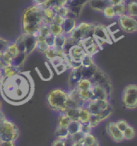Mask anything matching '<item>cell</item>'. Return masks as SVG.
<instances>
[{"mask_svg": "<svg viewBox=\"0 0 137 146\" xmlns=\"http://www.w3.org/2000/svg\"><path fill=\"white\" fill-rule=\"evenodd\" d=\"M112 7H113L116 17H120L121 15H124L127 14V7H126V5L124 3L112 5Z\"/></svg>", "mask_w": 137, "mask_h": 146, "instance_id": "obj_24", "label": "cell"}, {"mask_svg": "<svg viewBox=\"0 0 137 146\" xmlns=\"http://www.w3.org/2000/svg\"><path fill=\"white\" fill-rule=\"evenodd\" d=\"M110 3L111 5H116V4H120V3H124V0H109Z\"/></svg>", "mask_w": 137, "mask_h": 146, "instance_id": "obj_53", "label": "cell"}, {"mask_svg": "<svg viewBox=\"0 0 137 146\" xmlns=\"http://www.w3.org/2000/svg\"><path fill=\"white\" fill-rule=\"evenodd\" d=\"M106 131L115 142H121L124 140L123 132L117 127L116 122H109L106 127Z\"/></svg>", "mask_w": 137, "mask_h": 146, "instance_id": "obj_9", "label": "cell"}, {"mask_svg": "<svg viewBox=\"0 0 137 146\" xmlns=\"http://www.w3.org/2000/svg\"><path fill=\"white\" fill-rule=\"evenodd\" d=\"M49 48H50V47L48 46V44L46 43L45 40L44 41H37V47H36V49L40 53H45Z\"/></svg>", "mask_w": 137, "mask_h": 146, "instance_id": "obj_38", "label": "cell"}, {"mask_svg": "<svg viewBox=\"0 0 137 146\" xmlns=\"http://www.w3.org/2000/svg\"><path fill=\"white\" fill-rule=\"evenodd\" d=\"M0 146H15V141H3L0 144Z\"/></svg>", "mask_w": 137, "mask_h": 146, "instance_id": "obj_51", "label": "cell"}, {"mask_svg": "<svg viewBox=\"0 0 137 146\" xmlns=\"http://www.w3.org/2000/svg\"><path fill=\"white\" fill-rule=\"evenodd\" d=\"M55 136L56 138H60V139H67V138L70 137L67 128H64V127H60V126H57L56 130H55Z\"/></svg>", "mask_w": 137, "mask_h": 146, "instance_id": "obj_23", "label": "cell"}, {"mask_svg": "<svg viewBox=\"0 0 137 146\" xmlns=\"http://www.w3.org/2000/svg\"><path fill=\"white\" fill-rule=\"evenodd\" d=\"M1 109H2V103H1V101H0V111H1Z\"/></svg>", "mask_w": 137, "mask_h": 146, "instance_id": "obj_58", "label": "cell"}, {"mask_svg": "<svg viewBox=\"0 0 137 146\" xmlns=\"http://www.w3.org/2000/svg\"><path fill=\"white\" fill-rule=\"evenodd\" d=\"M86 55V52L84 48L82 47L80 44H75L70 48L68 56L73 61L81 63V60Z\"/></svg>", "mask_w": 137, "mask_h": 146, "instance_id": "obj_10", "label": "cell"}, {"mask_svg": "<svg viewBox=\"0 0 137 146\" xmlns=\"http://www.w3.org/2000/svg\"><path fill=\"white\" fill-rule=\"evenodd\" d=\"M91 95H92V100H108L109 95L107 91L103 88V87L93 84V86L91 88Z\"/></svg>", "mask_w": 137, "mask_h": 146, "instance_id": "obj_13", "label": "cell"}, {"mask_svg": "<svg viewBox=\"0 0 137 146\" xmlns=\"http://www.w3.org/2000/svg\"><path fill=\"white\" fill-rule=\"evenodd\" d=\"M107 28L110 35L114 34V33H116V32H117V31H120V26H119L118 22H115V23H113L111 24L110 26L107 27Z\"/></svg>", "mask_w": 137, "mask_h": 146, "instance_id": "obj_42", "label": "cell"}, {"mask_svg": "<svg viewBox=\"0 0 137 146\" xmlns=\"http://www.w3.org/2000/svg\"><path fill=\"white\" fill-rule=\"evenodd\" d=\"M19 137V130L11 120H7L0 122V137L3 141H15Z\"/></svg>", "mask_w": 137, "mask_h": 146, "instance_id": "obj_5", "label": "cell"}, {"mask_svg": "<svg viewBox=\"0 0 137 146\" xmlns=\"http://www.w3.org/2000/svg\"><path fill=\"white\" fill-rule=\"evenodd\" d=\"M79 108H68L65 111L64 113L71 121L73 120L79 121Z\"/></svg>", "mask_w": 137, "mask_h": 146, "instance_id": "obj_25", "label": "cell"}, {"mask_svg": "<svg viewBox=\"0 0 137 146\" xmlns=\"http://www.w3.org/2000/svg\"><path fill=\"white\" fill-rule=\"evenodd\" d=\"M84 50H85V52L87 54H88V55H90V56H93L95 54H96V53L100 50V47H99V45L96 43V42H95L94 44L91 45L90 47H87V48H85Z\"/></svg>", "mask_w": 137, "mask_h": 146, "instance_id": "obj_36", "label": "cell"}, {"mask_svg": "<svg viewBox=\"0 0 137 146\" xmlns=\"http://www.w3.org/2000/svg\"><path fill=\"white\" fill-rule=\"evenodd\" d=\"M93 36L95 39L105 41L107 43H111V35L109 34L107 27L102 24H99L94 27Z\"/></svg>", "mask_w": 137, "mask_h": 146, "instance_id": "obj_11", "label": "cell"}, {"mask_svg": "<svg viewBox=\"0 0 137 146\" xmlns=\"http://www.w3.org/2000/svg\"><path fill=\"white\" fill-rule=\"evenodd\" d=\"M3 77V72H2V69H1V70H0V81L2 80Z\"/></svg>", "mask_w": 137, "mask_h": 146, "instance_id": "obj_57", "label": "cell"}, {"mask_svg": "<svg viewBox=\"0 0 137 146\" xmlns=\"http://www.w3.org/2000/svg\"><path fill=\"white\" fill-rule=\"evenodd\" d=\"M92 129L93 128L91 126L89 123H84V124H81L80 132L83 133L84 135H87V134L91 133V129Z\"/></svg>", "mask_w": 137, "mask_h": 146, "instance_id": "obj_41", "label": "cell"}, {"mask_svg": "<svg viewBox=\"0 0 137 146\" xmlns=\"http://www.w3.org/2000/svg\"><path fill=\"white\" fill-rule=\"evenodd\" d=\"M50 31H51V34L55 35V36L64 34V30H63L62 26L58 25V24H55V23L50 24Z\"/></svg>", "mask_w": 137, "mask_h": 146, "instance_id": "obj_33", "label": "cell"}, {"mask_svg": "<svg viewBox=\"0 0 137 146\" xmlns=\"http://www.w3.org/2000/svg\"><path fill=\"white\" fill-rule=\"evenodd\" d=\"M84 134L81 132H79V133L74 134L72 136H71V137L72 139V141L74 143H76V142H81L83 141V139L84 137Z\"/></svg>", "mask_w": 137, "mask_h": 146, "instance_id": "obj_44", "label": "cell"}, {"mask_svg": "<svg viewBox=\"0 0 137 146\" xmlns=\"http://www.w3.org/2000/svg\"><path fill=\"white\" fill-rule=\"evenodd\" d=\"M9 42L7 39H3L0 36V52L1 53H3L6 52L7 50V47L8 46Z\"/></svg>", "mask_w": 137, "mask_h": 146, "instance_id": "obj_45", "label": "cell"}, {"mask_svg": "<svg viewBox=\"0 0 137 146\" xmlns=\"http://www.w3.org/2000/svg\"><path fill=\"white\" fill-rule=\"evenodd\" d=\"M55 71H56V72L58 74V75H60V74H62L63 72H64L65 71H67L68 69H69L68 66L67 64V63L66 62H63V63H61L59 65H57L56 66L55 68Z\"/></svg>", "mask_w": 137, "mask_h": 146, "instance_id": "obj_39", "label": "cell"}, {"mask_svg": "<svg viewBox=\"0 0 137 146\" xmlns=\"http://www.w3.org/2000/svg\"><path fill=\"white\" fill-rule=\"evenodd\" d=\"M33 78L29 72H19L0 81V93L6 102L12 105L26 103L34 94Z\"/></svg>", "mask_w": 137, "mask_h": 146, "instance_id": "obj_1", "label": "cell"}, {"mask_svg": "<svg viewBox=\"0 0 137 146\" xmlns=\"http://www.w3.org/2000/svg\"><path fill=\"white\" fill-rule=\"evenodd\" d=\"M126 7H127V15L132 17L137 18V3L126 5Z\"/></svg>", "mask_w": 137, "mask_h": 146, "instance_id": "obj_32", "label": "cell"}, {"mask_svg": "<svg viewBox=\"0 0 137 146\" xmlns=\"http://www.w3.org/2000/svg\"><path fill=\"white\" fill-rule=\"evenodd\" d=\"M26 57H27V55H26L25 53H22V52H19L17 56H15V57H13V60H12V65L14 67H15L16 68L19 69L20 67H22L24 62L26 61Z\"/></svg>", "mask_w": 137, "mask_h": 146, "instance_id": "obj_19", "label": "cell"}, {"mask_svg": "<svg viewBox=\"0 0 137 146\" xmlns=\"http://www.w3.org/2000/svg\"><path fill=\"white\" fill-rule=\"evenodd\" d=\"M2 72H3V78H7L12 76L14 75L19 72V69L16 68L14 67L13 65H5L4 67L2 68Z\"/></svg>", "mask_w": 137, "mask_h": 146, "instance_id": "obj_18", "label": "cell"}, {"mask_svg": "<svg viewBox=\"0 0 137 146\" xmlns=\"http://www.w3.org/2000/svg\"><path fill=\"white\" fill-rule=\"evenodd\" d=\"M73 144H74V141H72L71 136L65 140V146H72Z\"/></svg>", "mask_w": 137, "mask_h": 146, "instance_id": "obj_52", "label": "cell"}, {"mask_svg": "<svg viewBox=\"0 0 137 146\" xmlns=\"http://www.w3.org/2000/svg\"><path fill=\"white\" fill-rule=\"evenodd\" d=\"M122 103L128 109L137 108V84H128L122 93Z\"/></svg>", "mask_w": 137, "mask_h": 146, "instance_id": "obj_6", "label": "cell"}, {"mask_svg": "<svg viewBox=\"0 0 137 146\" xmlns=\"http://www.w3.org/2000/svg\"><path fill=\"white\" fill-rule=\"evenodd\" d=\"M55 35H49L48 36L46 37V39H45V41H46V43L48 44V46L50 47H55Z\"/></svg>", "mask_w": 137, "mask_h": 146, "instance_id": "obj_48", "label": "cell"}, {"mask_svg": "<svg viewBox=\"0 0 137 146\" xmlns=\"http://www.w3.org/2000/svg\"><path fill=\"white\" fill-rule=\"evenodd\" d=\"M77 23L75 19H71V18H65V20L62 25L63 30H64V34L65 35H69L72 32V31L76 27Z\"/></svg>", "mask_w": 137, "mask_h": 146, "instance_id": "obj_15", "label": "cell"}, {"mask_svg": "<svg viewBox=\"0 0 137 146\" xmlns=\"http://www.w3.org/2000/svg\"><path fill=\"white\" fill-rule=\"evenodd\" d=\"M19 52L25 53L26 55H30L34 52L37 47V38L36 35L27 34L23 32V34L18 37L15 42Z\"/></svg>", "mask_w": 137, "mask_h": 146, "instance_id": "obj_4", "label": "cell"}, {"mask_svg": "<svg viewBox=\"0 0 137 146\" xmlns=\"http://www.w3.org/2000/svg\"><path fill=\"white\" fill-rule=\"evenodd\" d=\"M71 120L66 116L65 113H60V116L58 118V126L64 127V128H68V126L71 123Z\"/></svg>", "mask_w": 137, "mask_h": 146, "instance_id": "obj_26", "label": "cell"}, {"mask_svg": "<svg viewBox=\"0 0 137 146\" xmlns=\"http://www.w3.org/2000/svg\"><path fill=\"white\" fill-rule=\"evenodd\" d=\"M4 66H5L4 63H3V62L2 61V60L0 59V70H1V69L3 68Z\"/></svg>", "mask_w": 137, "mask_h": 146, "instance_id": "obj_56", "label": "cell"}, {"mask_svg": "<svg viewBox=\"0 0 137 146\" xmlns=\"http://www.w3.org/2000/svg\"><path fill=\"white\" fill-rule=\"evenodd\" d=\"M65 59H63V58H60V57H55L54 59H52V60H49V62H50V64L52 65L53 68H55L56 66L57 65H59L61 63H63V62H64Z\"/></svg>", "mask_w": 137, "mask_h": 146, "instance_id": "obj_46", "label": "cell"}, {"mask_svg": "<svg viewBox=\"0 0 137 146\" xmlns=\"http://www.w3.org/2000/svg\"><path fill=\"white\" fill-rule=\"evenodd\" d=\"M103 14L104 17L107 18V19H113V18L116 17L112 5H110L104 9L103 11Z\"/></svg>", "mask_w": 137, "mask_h": 146, "instance_id": "obj_35", "label": "cell"}, {"mask_svg": "<svg viewBox=\"0 0 137 146\" xmlns=\"http://www.w3.org/2000/svg\"><path fill=\"white\" fill-rule=\"evenodd\" d=\"M48 0H33V3L34 5L37 6H45Z\"/></svg>", "mask_w": 137, "mask_h": 146, "instance_id": "obj_50", "label": "cell"}, {"mask_svg": "<svg viewBox=\"0 0 137 146\" xmlns=\"http://www.w3.org/2000/svg\"><path fill=\"white\" fill-rule=\"evenodd\" d=\"M83 78L82 75V67L78 68L71 69V72L69 75L68 84L70 89L75 88L77 86L79 81Z\"/></svg>", "mask_w": 137, "mask_h": 146, "instance_id": "obj_12", "label": "cell"}, {"mask_svg": "<svg viewBox=\"0 0 137 146\" xmlns=\"http://www.w3.org/2000/svg\"><path fill=\"white\" fill-rule=\"evenodd\" d=\"M65 140L60 139V138H56L52 144V146H65Z\"/></svg>", "mask_w": 137, "mask_h": 146, "instance_id": "obj_49", "label": "cell"}, {"mask_svg": "<svg viewBox=\"0 0 137 146\" xmlns=\"http://www.w3.org/2000/svg\"><path fill=\"white\" fill-rule=\"evenodd\" d=\"M98 69V67L95 64H93L89 68H83L82 67V75H83V78L85 79H89L91 80L93 76H94L95 73L96 72Z\"/></svg>", "mask_w": 137, "mask_h": 146, "instance_id": "obj_17", "label": "cell"}, {"mask_svg": "<svg viewBox=\"0 0 137 146\" xmlns=\"http://www.w3.org/2000/svg\"><path fill=\"white\" fill-rule=\"evenodd\" d=\"M91 81L93 82V84H99L103 87V88L107 91V92L110 96L112 92V84H111V80L107 76V74L103 72L101 69L98 68L96 72L95 73L94 76L91 79Z\"/></svg>", "mask_w": 137, "mask_h": 146, "instance_id": "obj_7", "label": "cell"}, {"mask_svg": "<svg viewBox=\"0 0 137 146\" xmlns=\"http://www.w3.org/2000/svg\"><path fill=\"white\" fill-rule=\"evenodd\" d=\"M97 141H98L97 139L91 133V134L85 135L81 142L84 145V146H91L95 144Z\"/></svg>", "mask_w": 137, "mask_h": 146, "instance_id": "obj_29", "label": "cell"}, {"mask_svg": "<svg viewBox=\"0 0 137 146\" xmlns=\"http://www.w3.org/2000/svg\"><path fill=\"white\" fill-rule=\"evenodd\" d=\"M38 35H40L43 37H47L49 35H51V31H50V25H47V24H42L41 27H39V32Z\"/></svg>", "mask_w": 137, "mask_h": 146, "instance_id": "obj_37", "label": "cell"}, {"mask_svg": "<svg viewBox=\"0 0 137 146\" xmlns=\"http://www.w3.org/2000/svg\"><path fill=\"white\" fill-rule=\"evenodd\" d=\"M69 99L68 92L61 88H54L47 95V103L52 110L64 113Z\"/></svg>", "mask_w": 137, "mask_h": 146, "instance_id": "obj_3", "label": "cell"}, {"mask_svg": "<svg viewBox=\"0 0 137 146\" xmlns=\"http://www.w3.org/2000/svg\"><path fill=\"white\" fill-rule=\"evenodd\" d=\"M2 142H3V140H2V139H1V137H0V144H1Z\"/></svg>", "mask_w": 137, "mask_h": 146, "instance_id": "obj_59", "label": "cell"}, {"mask_svg": "<svg viewBox=\"0 0 137 146\" xmlns=\"http://www.w3.org/2000/svg\"><path fill=\"white\" fill-rule=\"evenodd\" d=\"M88 1L89 0H70L67 4V7H76L83 8V7L87 3H88Z\"/></svg>", "mask_w": 137, "mask_h": 146, "instance_id": "obj_31", "label": "cell"}, {"mask_svg": "<svg viewBox=\"0 0 137 146\" xmlns=\"http://www.w3.org/2000/svg\"><path fill=\"white\" fill-rule=\"evenodd\" d=\"M43 6L32 5L23 11L22 15L23 32L37 35L39 27L43 23Z\"/></svg>", "mask_w": 137, "mask_h": 146, "instance_id": "obj_2", "label": "cell"}, {"mask_svg": "<svg viewBox=\"0 0 137 146\" xmlns=\"http://www.w3.org/2000/svg\"><path fill=\"white\" fill-rule=\"evenodd\" d=\"M1 60L4 63L5 65H12V60H13V57L11 56H10L8 53L5 52L3 53L2 57H1Z\"/></svg>", "mask_w": 137, "mask_h": 146, "instance_id": "obj_40", "label": "cell"}, {"mask_svg": "<svg viewBox=\"0 0 137 146\" xmlns=\"http://www.w3.org/2000/svg\"><path fill=\"white\" fill-rule=\"evenodd\" d=\"M91 116V114L86 106H83L79 108V121L81 124L89 123Z\"/></svg>", "mask_w": 137, "mask_h": 146, "instance_id": "obj_16", "label": "cell"}, {"mask_svg": "<svg viewBox=\"0 0 137 146\" xmlns=\"http://www.w3.org/2000/svg\"><path fill=\"white\" fill-rule=\"evenodd\" d=\"M117 22L120 28L125 32L132 33L137 31V18L132 17L126 14L118 17Z\"/></svg>", "mask_w": 137, "mask_h": 146, "instance_id": "obj_8", "label": "cell"}, {"mask_svg": "<svg viewBox=\"0 0 137 146\" xmlns=\"http://www.w3.org/2000/svg\"><path fill=\"white\" fill-rule=\"evenodd\" d=\"M93 86V82L91 80L82 78L78 83L76 88L78 90H91V88Z\"/></svg>", "mask_w": 137, "mask_h": 146, "instance_id": "obj_21", "label": "cell"}, {"mask_svg": "<svg viewBox=\"0 0 137 146\" xmlns=\"http://www.w3.org/2000/svg\"><path fill=\"white\" fill-rule=\"evenodd\" d=\"M68 131L70 136H72L75 133L80 132V129H81V123L78 120H73L71 121V123L69 124L68 126Z\"/></svg>", "mask_w": 137, "mask_h": 146, "instance_id": "obj_22", "label": "cell"}, {"mask_svg": "<svg viewBox=\"0 0 137 146\" xmlns=\"http://www.w3.org/2000/svg\"><path fill=\"white\" fill-rule=\"evenodd\" d=\"M6 52L8 53L10 56H11L12 57H15V56H17L18 54L19 53V51L18 49L17 45L15 43H9L8 46L7 47Z\"/></svg>", "mask_w": 137, "mask_h": 146, "instance_id": "obj_30", "label": "cell"}, {"mask_svg": "<svg viewBox=\"0 0 137 146\" xmlns=\"http://www.w3.org/2000/svg\"><path fill=\"white\" fill-rule=\"evenodd\" d=\"M68 41V36L64 34L59 35L55 37V48L64 50V47L66 45Z\"/></svg>", "mask_w": 137, "mask_h": 146, "instance_id": "obj_20", "label": "cell"}, {"mask_svg": "<svg viewBox=\"0 0 137 146\" xmlns=\"http://www.w3.org/2000/svg\"><path fill=\"white\" fill-rule=\"evenodd\" d=\"M123 134H124V140H132L136 137V132L133 127L128 125V127L123 132Z\"/></svg>", "mask_w": 137, "mask_h": 146, "instance_id": "obj_27", "label": "cell"}, {"mask_svg": "<svg viewBox=\"0 0 137 146\" xmlns=\"http://www.w3.org/2000/svg\"><path fill=\"white\" fill-rule=\"evenodd\" d=\"M137 3V0H124V3L125 5L130 4V3Z\"/></svg>", "mask_w": 137, "mask_h": 146, "instance_id": "obj_54", "label": "cell"}, {"mask_svg": "<svg viewBox=\"0 0 137 146\" xmlns=\"http://www.w3.org/2000/svg\"><path fill=\"white\" fill-rule=\"evenodd\" d=\"M88 4L92 10L101 12H103V10L107 7L111 5L109 0H89Z\"/></svg>", "mask_w": 137, "mask_h": 146, "instance_id": "obj_14", "label": "cell"}, {"mask_svg": "<svg viewBox=\"0 0 137 146\" xmlns=\"http://www.w3.org/2000/svg\"><path fill=\"white\" fill-rule=\"evenodd\" d=\"M72 146H84V145L82 142H76V143H74Z\"/></svg>", "mask_w": 137, "mask_h": 146, "instance_id": "obj_55", "label": "cell"}, {"mask_svg": "<svg viewBox=\"0 0 137 146\" xmlns=\"http://www.w3.org/2000/svg\"><path fill=\"white\" fill-rule=\"evenodd\" d=\"M93 64H95L93 56H90V55L86 53L84 57L81 60V66L83 68H89Z\"/></svg>", "mask_w": 137, "mask_h": 146, "instance_id": "obj_28", "label": "cell"}, {"mask_svg": "<svg viewBox=\"0 0 137 146\" xmlns=\"http://www.w3.org/2000/svg\"><path fill=\"white\" fill-rule=\"evenodd\" d=\"M116 125H117V127H118V128H119L122 132H124V130L127 129L129 125V124L128 123V121L124 120H118V121H116Z\"/></svg>", "mask_w": 137, "mask_h": 146, "instance_id": "obj_43", "label": "cell"}, {"mask_svg": "<svg viewBox=\"0 0 137 146\" xmlns=\"http://www.w3.org/2000/svg\"><path fill=\"white\" fill-rule=\"evenodd\" d=\"M95 43V39L94 36H90V37H87V38L81 40L79 44H80L82 47L85 49L87 47H90L91 45L94 44Z\"/></svg>", "mask_w": 137, "mask_h": 146, "instance_id": "obj_34", "label": "cell"}, {"mask_svg": "<svg viewBox=\"0 0 137 146\" xmlns=\"http://www.w3.org/2000/svg\"><path fill=\"white\" fill-rule=\"evenodd\" d=\"M65 20V18L61 16V15H56L55 17L53 19V21H52V23H55V24H58V25H63L64 22Z\"/></svg>", "mask_w": 137, "mask_h": 146, "instance_id": "obj_47", "label": "cell"}]
</instances>
